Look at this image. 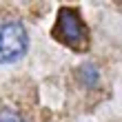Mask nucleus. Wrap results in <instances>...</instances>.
I'll list each match as a JSON object with an SVG mask.
<instances>
[{
    "label": "nucleus",
    "mask_w": 122,
    "mask_h": 122,
    "mask_svg": "<svg viewBox=\"0 0 122 122\" xmlns=\"http://www.w3.org/2000/svg\"><path fill=\"white\" fill-rule=\"evenodd\" d=\"M27 47H29V38L22 22L0 20V64H9L22 58Z\"/></svg>",
    "instance_id": "nucleus-1"
},
{
    "label": "nucleus",
    "mask_w": 122,
    "mask_h": 122,
    "mask_svg": "<svg viewBox=\"0 0 122 122\" xmlns=\"http://www.w3.org/2000/svg\"><path fill=\"white\" fill-rule=\"evenodd\" d=\"M0 122H25V120L13 111H0Z\"/></svg>",
    "instance_id": "nucleus-4"
},
{
    "label": "nucleus",
    "mask_w": 122,
    "mask_h": 122,
    "mask_svg": "<svg viewBox=\"0 0 122 122\" xmlns=\"http://www.w3.org/2000/svg\"><path fill=\"white\" fill-rule=\"evenodd\" d=\"M78 76H80V80L84 82V87H93V84L98 82V69L93 67V64H82L80 71H78Z\"/></svg>",
    "instance_id": "nucleus-3"
},
{
    "label": "nucleus",
    "mask_w": 122,
    "mask_h": 122,
    "mask_svg": "<svg viewBox=\"0 0 122 122\" xmlns=\"http://www.w3.org/2000/svg\"><path fill=\"white\" fill-rule=\"evenodd\" d=\"M58 33L71 47H82L87 40V27L82 25L80 16L71 7H62L58 11Z\"/></svg>",
    "instance_id": "nucleus-2"
}]
</instances>
